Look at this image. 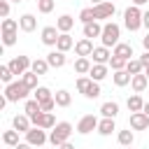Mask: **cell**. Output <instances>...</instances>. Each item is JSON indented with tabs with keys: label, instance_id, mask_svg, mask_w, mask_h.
I'll return each instance as SVG.
<instances>
[{
	"label": "cell",
	"instance_id": "3957f363",
	"mask_svg": "<svg viewBox=\"0 0 149 149\" xmlns=\"http://www.w3.org/2000/svg\"><path fill=\"white\" fill-rule=\"evenodd\" d=\"M142 9L137 7V5H130L126 12H123V26H126V30H130V33H135V30H140L142 28Z\"/></svg>",
	"mask_w": 149,
	"mask_h": 149
},
{
	"label": "cell",
	"instance_id": "277c9868",
	"mask_svg": "<svg viewBox=\"0 0 149 149\" xmlns=\"http://www.w3.org/2000/svg\"><path fill=\"white\" fill-rule=\"evenodd\" d=\"M28 93H30V88L19 79V81H12V84H7L5 86V98L9 100V102H19V100H28Z\"/></svg>",
	"mask_w": 149,
	"mask_h": 149
},
{
	"label": "cell",
	"instance_id": "f5cc1de1",
	"mask_svg": "<svg viewBox=\"0 0 149 149\" xmlns=\"http://www.w3.org/2000/svg\"><path fill=\"white\" fill-rule=\"evenodd\" d=\"M144 74H147V79H149V68H147V70H144Z\"/></svg>",
	"mask_w": 149,
	"mask_h": 149
},
{
	"label": "cell",
	"instance_id": "c3c4849f",
	"mask_svg": "<svg viewBox=\"0 0 149 149\" xmlns=\"http://www.w3.org/2000/svg\"><path fill=\"white\" fill-rule=\"evenodd\" d=\"M130 2H133V5H137V7H142V5H147L149 0H130Z\"/></svg>",
	"mask_w": 149,
	"mask_h": 149
},
{
	"label": "cell",
	"instance_id": "7dc6e473",
	"mask_svg": "<svg viewBox=\"0 0 149 149\" xmlns=\"http://www.w3.org/2000/svg\"><path fill=\"white\" fill-rule=\"evenodd\" d=\"M14 149H33V144H28V142H21L19 147H14Z\"/></svg>",
	"mask_w": 149,
	"mask_h": 149
},
{
	"label": "cell",
	"instance_id": "2e32d148",
	"mask_svg": "<svg viewBox=\"0 0 149 149\" xmlns=\"http://www.w3.org/2000/svg\"><path fill=\"white\" fill-rule=\"evenodd\" d=\"M47 63H49V68H63V65L68 63V58H65V54H63V51L54 49V51H49V54H47Z\"/></svg>",
	"mask_w": 149,
	"mask_h": 149
},
{
	"label": "cell",
	"instance_id": "5b68a950",
	"mask_svg": "<svg viewBox=\"0 0 149 149\" xmlns=\"http://www.w3.org/2000/svg\"><path fill=\"white\" fill-rule=\"evenodd\" d=\"M7 65H9V70L14 72V77H19V79H21V77H23V74H26L28 70H30L33 61H30L28 56H14V58H12V61H9Z\"/></svg>",
	"mask_w": 149,
	"mask_h": 149
},
{
	"label": "cell",
	"instance_id": "9c48e42d",
	"mask_svg": "<svg viewBox=\"0 0 149 149\" xmlns=\"http://www.w3.org/2000/svg\"><path fill=\"white\" fill-rule=\"evenodd\" d=\"M40 37H42V44L56 47V42H58V37H61V30H58L56 26H44L42 33H40Z\"/></svg>",
	"mask_w": 149,
	"mask_h": 149
},
{
	"label": "cell",
	"instance_id": "ffe728a7",
	"mask_svg": "<svg viewBox=\"0 0 149 149\" xmlns=\"http://www.w3.org/2000/svg\"><path fill=\"white\" fill-rule=\"evenodd\" d=\"M56 28H58L61 33H70V30L74 28V19H72L70 14H61V16L56 19Z\"/></svg>",
	"mask_w": 149,
	"mask_h": 149
},
{
	"label": "cell",
	"instance_id": "7bdbcfd3",
	"mask_svg": "<svg viewBox=\"0 0 149 149\" xmlns=\"http://www.w3.org/2000/svg\"><path fill=\"white\" fill-rule=\"evenodd\" d=\"M0 16L9 19V0H0Z\"/></svg>",
	"mask_w": 149,
	"mask_h": 149
},
{
	"label": "cell",
	"instance_id": "4dcf8cb0",
	"mask_svg": "<svg viewBox=\"0 0 149 149\" xmlns=\"http://www.w3.org/2000/svg\"><path fill=\"white\" fill-rule=\"evenodd\" d=\"M130 79H133V74H128L126 70H119V72H114V74H112V81H114L116 86H128V84H130Z\"/></svg>",
	"mask_w": 149,
	"mask_h": 149
},
{
	"label": "cell",
	"instance_id": "ba28073f",
	"mask_svg": "<svg viewBox=\"0 0 149 149\" xmlns=\"http://www.w3.org/2000/svg\"><path fill=\"white\" fill-rule=\"evenodd\" d=\"M26 142H28V144H33V147H42L44 142H49V135H47V130H44V128L33 126V128L26 133Z\"/></svg>",
	"mask_w": 149,
	"mask_h": 149
},
{
	"label": "cell",
	"instance_id": "1f68e13d",
	"mask_svg": "<svg viewBox=\"0 0 149 149\" xmlns=\"http://www.w3.org/2000/svg\"><path fill=\"white\" fill-rule=\"evenodd\" d=\"M30 70H33L35 74H47V72H49V63H47V58H35L33 65H30Z\"/></svg>",
	"mask_w": 149,
	"mask_h": 149
},
{
	"label": "cell",
	"instance_id": "d4e9b609",
	"mask_svg": "<svg viewBox=\"0 0 149 149\" xmlns=\"http://www.w3.org/2000/svg\"><path fill=\"white\" fill-rule=\"evenodd\" d=\"M40 112H42V105H40V102L35 100V98H33V100H26V102H23V114H28L30 119H33V116H37Z\"/></svg>",
	"mask_w": 149,
	"mask_h": 149
},
{
	"label": "cell",
	"instance_id": "e575fe53",
	"mask_svg": "<svg viewBox=\"0 0 149 149\" xmlns=\"http://www.w3.org/2000/svg\"><path fill=\"white\" fill-rule=\"evenodd\" d=\"M0 30H2V33H16V30H19V21H16V19H2Z\"/></svg>",
	"mask_w": 149,
	"mask_h": 149
},
{
	"label": "cell",
	"instance_id": "83f0119b",
	"mask_svg": "<svg viewBox=\"0 0 149 149\" xmlns=\"http://www.w3.org/2000/svg\"><path fill=\"white\" fill-rule=\"evenodd\" d=\"M126 105H128V109H130V112H142L144 100H142V95H140V93H133V95L126 100Z\"/></svg>",
	"mask_w": 149,
	"mask_h": 149
},
{
	"label": "cell",
	"instance_id": "d590c367",
	"mask_svg": "<svg viewBox=\"0 0 149 149\" xmlns=\"http://www.w3.org/2000/svg\"><path fill=\"white\" fill-rule=\"evenodd\" d=\"M54 7H56V0H37V12H40V14L54 12Z\"/></svg>",
	"mask_w": 149,
	"mask_h": 149
},
{
	"label": "cell",
	"instance_id": "f6af8a7d",
	"mask_svg": "<svg viewBox=\"0 0 149 149\" xmlns=\"http://www.w3.org/2000/svg\"><path fill=\"white\" fill-rule=\"evenodd\" d=\"M142 26H144V28L149 30V9H147V12L142 14Z\"/></svg>",
	"mask_w": 149,
	"mask_h": 149
},
{
	"label": "cell",
	"instance_id": "ee69618b",
	"mask_svg": "<svg viewBox=\"0 0 149 149\" xmlns=\"http://www.w3.org/2000/svg\"><path fill=\"white\" fill-rule=\"evenodd\" d=\"M140 63H142V65H144V70H147V68H149V51H144V54H142V56H140Z\"/></svg>",
	"mask_w": 149,
	"mask_h": 149
},
{
	"label": "cell",
	"instance_id": "f907efd6",
	"mask_svg": "<svg viewBox=\"0 0 149 149\" xmlns=\"http://www.w3.org/2000/svg\"><path fill=\"white\" fill-rule=\"evenodd\" d=\"M142 112H144V114H147V116H149V100H147V102H144V107H142Z\"/></svg>",
	"mask_w": 149,
	"mask_h": 149
},
{
	"label": "cell",
	"instance_id": "44dd1931",
	"mask_svg": "<svg viewBox=\"0 0 149 149\" xmlns=\"http://www.w3.org/2000/svg\"><path fill=\"white\" fill-rule=\"evenodd\" d=\"M107 74H109V68H107V65H95V63H93V68H91V72H88V77H91L93 81H98V84H100Z\"/></svg>",
	"mask_w": 149,
	"mask_h": 149
},
{
	"label": "cell",
	"instance_id": "f35d334b",
	"mask_svg": "<svg viewBox=\"0 0 149 149\" xmlns=\"http://www.w3.org/2000/svg\"><path fill=\"white\" fill-rule=\"evenodd\" d=\"M100 93H102V91H100V84H98V81H91V86H88V91L84 93V98H88V100H95Z\"/></svg>",
	"mask_w": 149,
	"mask_h": 149
},
{
	"label": "cell",
	"instance_id": "cb8c5ba5",
	"mask_svg": "<svg viewBox=\"0 0 149 149\" xmlns=\"http://www.w3.org/2000/svg\"><path fill=\"white\" fill-rule=\"evenodd\" d=\"M54 100H56L58 107H70V102H72V93L65 91V88H61V91L54 93Z\"/></svg>",
	"mask_w": 149,
	"mask_h": 149
},
{
	"label": "cell",
	"instance_id": "484cf974",
	"mask_svg": "<svg viewBox=\"0 0 149 149\" xmlns=\"http://www.w3.org/2000/svg\"><path fill=\"white\" fill-rule=\"evenodd\" d=\"M116 130V123H114V119H100V123H98V133L100 135H112Z\"/></svg>",
	"mask_w": 149,
	"mask_h": 149
},
{
	"label": "cell",
	"instance_id": "ac0fdd59",
	"mask_svg": "<svg viewBox=\"0 0 149 149\" xmlns=\"http://www.w3.org/2000/svg\"><path fill=\"white\" fill-rule=\"evenodd\" d=\"M74 40H72V35L70 33H61V37H58V42H56V49L58 51H63V54H68L70 49H74Z\"/></svg>",
	"mask_w": 149,
	"mask_h": 149
},
{
	"label": "cell",
	"instance_id": "d6a6232c",
	"mask_svg": "<svg viewBox=\"0 0 149 149\" xmlns=\"http://www.w3.org/2000/svg\"><path fill=\"white\" fill-rule=\"evenodd\" d=\"M37 77H40V74H35L33 70H28V72L21 77V81H23V84H26L30 91H35V88H37Z\"/></svg>",
	"mask_w": 149,
	"mask_h": 149
},
{
	"label": "cell",
	"instance_id": "681fc988",
	"mask_svg": "<svg viewBox=\"0 0 149 149\" xmlns=\"http://www.w3.org/2000/svg\"><path fill=\"white\" fill-rule=\"evenodd\" d=\"M58 149H74V144H70V142H65V144H61Z\"/></svg>",
	"mask_w": 149,
	"mask_h": 149
},
{
	"label": "cell",
	"instance_id": "ab89813d",
	"mask_svg": "<svg viewBox=\"0 0 149 149\" xmlns=\"http://www.w3.org/2000/svg\"><path fill=\"white\" fill-rule=\"evenodd\" d=\"M19 40V33H2V44L5 47H14Z\"/></svg>",
	"mask_w": 149,
	"mask_h": 149
},
{
	"label": "cell",
	"instance_id": "7a4b0ae2",
	"mask_svg": "<svg viewBox=\"0 0 149 149\" xmlns=\"http://www.w3.org/2000/svg\"><path fill=\"white\" fill-rule=\"evenodd\" d=\"M121 26L119 23H114V21H105L102 23V35H100V42H102V47H116L121 40Z\"/></svg>",
	"mask_w": 149,
	"mask_h": 149
},
{
	"label": "cell",
	"instance_id": "7c38bea8",
	"mask_svg": "<svg viewBox=\"0 0 149 149\" xmlns=\"http://www.w3.org/2000/svg\"><path fill=\"white\" fill-rule=\"evenodd\" d=\"M12 128L26 135V133L33 128V121H30V116H28V114H16V116L12 119Z\"/></svg>",
	"mask_w": 149,
	"mask_h": 149
},
{
	"label": "cell",
	"instance_id": "4fadbf2b",
	"mask_svg": "<svg viewBox=\"0 0 149 149\" xmlns=\"http://www.w3.org/2000/svg\"><path fill=\"white\" fill-rule=\"evenodd\" d=\"M130 128L133 130H147L149 128V116L144 112H133L130 114Z\"/></svg>",
	"mask_w": 149,
	"mask_h": 149
},
{
	"label": "cell",
	"instance_id": "4316f807",
	"mask_svg": "<svg viewBox=\"0 0 149 149\" xmlns=\"http://www.w3.org/2000/svg\"><path fill=\"white\" fill-rule=\"evenodd\" d=\"M116 140H119V144H121V147H133L135 135H133V130H130V128H126V130H119V133H116Z\"/></svg>",
	"mask_w": 149,
	"mask_h": 149
},
{
	"label": "cell",
	"instance_id": "60d3db41",
	"mask_svg": "<svg viewBox=\"0 0 149 149\" xmlns=\"http://www.w3.org/2000/svg\"><path fill=\"white\" fill-rule=\"evenodd\" d=\"M126 63H128V61H123V58H116V56H112V61H109V68H112L114 72H119V70H126Z\"/></svg>",
	"mask_w": 149,
	"mask_h": 149
},
{
	"label": "cell",
	"instance_id": "db71d44e",
	"mask_svg": "<svg viewBox=\"0 0 149 149\" xmlns=\"http://www.w3.org/2000/svg\"><path fill=\"white\" fill-rule=\"evenodd\" d=\"M9 2H16V5H19V2H23V0H9Z\"/></svg>",
	"mask_w": 149,
	"mask_h": 149
},
{
	"label": "cell",
	"instance_id": "b9f144b4",
	"mask_svg": "<svg viewBox=\"0 0 149 149\" xmlns=\"http://www.w3.org/2000/svg\"><path fill=\"white\" fill-rule=\"evenodd\" d=\"M91 81H93L91 77H79V79H77V91H79V93H86L88 86H91Z\"/></svg>",
	"mask_w": 149,
	"mask_h": 149
},
{
	"label": "cell",
	"instance_id": "816d5d0a",
	"mask_svg": "<svg viewBox=\"0 0 149 149\" xmlns=\"http://www.w3.org/2000/svg\"><path fill=\"white\" fill-rule=\"evenodd\" d=\"M91 2H93V5H100V2H105V0H91Z\"/></svg>",
	"mask_w": 149,
	"mask_h": 149
},
{
	"label": "cell",
	"instance_id": "8fae6325",
	"mask_svg": "<svg viewBox=\"0 0 149 149\" xmlns=\"http://www.w3.org/2000/svg\"><path fill=\"white\" fill-rule=\"evenodd\" d=\"M93 40H88V37H81V40H77V44H74V54H77V58L79 56H84V58H88L91 54H93Z\"/></svg>",
	"mask_w": 149,
	"mask_h": 149
},
{
	"label": "cell",
	"instance_id": "e0dca14e",
	"mask_svg": "<svg viewBox=\"0 0 149 149\" xmlns=\"http://www.w3.org/2000/svg\"><path fill=\"white\" fill-rule=\"evenodd\" d=\"M81 33H84V37L93 40V37H100L102 35V26H100V21H91V23H84Z\"/></svg>",
	"mask_w": 149,
	"mask_h": 149
},
{
	"label": "cell",
	"instance_id": "5bb4252c",
	"mask_svg": "<svg viewBox=\"0 0 149 149\" xmlns=\"http://www.w3.org/2000/svg\"><path fill=\"white\" fill-rule=\"evenodd\" d=\"M112 56L123 58V61H130V58H133V44H128V42H119V44L112 49Z\"/></svg>",
	"mask_w": 149,
	"mask_h": 149
},
{
	"label": "cell",
	"instance_id": "bcb514c9",
	"mask_svg": "<svg viewBox=\"0 0 149 149\" xmlns=\"http://www.w3.org/2000/svg\"><path fill=\"white\" fill-rule=\"evenodd\" d=\"M142 47H144V51H149V33L142 37Z\"/></svg>",
	"mask_w": 149,
	"mask_h": 149
},
{
	"label": "cell",
	"instance_id": "8992f818",
	"mask_svg": "<svg viewBox=\"0 0 149 149\" xmlns=\"http://www.w3.org/2000/svg\"><path fill=\"white\" fill-rule=\"evenodd\" d=\"M116 12V5L112 0H105L100 5H93V14H95V21H105V19H112Z\"/></svg>",
	"mask_w": 149,
	"mask_h": 149
},
{
	"label": "cell",
	"instance_id": "9a60e30c",
	"mask_svg": "<svg viewBox=\"0 0 149 149\" xmlns=\"http://www.w3.org/2000/svg\"><path fill=\"white\" fill-rule=\"evenodd\" d=\"M19 28H21L23 33H33V30L37 28L35 14H21V16H19Z\"/></svg>",
	"mask_w": 149,
	"mask_h": 149
},
{
	"label": "cell",
	"instance_id": "836d02e7",
	"mask_svg": "<svg viewBox=\"0 0 149 149\" xmlns=\"http://www.w3.org/2000/svg\"><path fill=\"white\" fill-rule=\"evenodd\" d=\"M33 95H35V100L37 102H44V100H49V98H54V93L47 88V86H37L35 91H33Z\"/></svg>",
	"mask_w": 149,
	"mask_h": 149
},
{
	"label": "cell",
	"instance_id": "f1b7e54d",
	"mask_svg": "<svg viewBox=\"0 0 149 149\" xmlns=\"http://www.w3.org/2000/svg\"><path fill=\"white\" fill-rule=\"evenodd\" d=\"M2 142H5L7 147H12V149L19 147V144H21V142H19V130H14V128H12V130H5V133H2Z\"/></svg>",
	"mask_w": 149,
	"mask_h": 149
},
{
	"label": "cell",
	"instance_id": "603a6c76",
	"mask_svg": "<svg viewBox=\"0 0 149 149\" xmlns=\"http://www.w3.org/2000/svg\"><path fill=\"white\" fill-rule=\"evenodd\" d=\"M91 68H93L91 58H84V56H79V58L74 61V72H77V74H88V72H91Z\"/></svg>",
	"mask_w": 149,
	"mask_h": 149
},
{
	"label": "cell",
	"instance_id": "30bf717a",
	"mask_svg": "<svg viewBox=\"0 0 149 149\" xmlns=\"http://www.w3.org/2000/svg\"><path fill=\"white\" fill-rule=\"evenodd\" d=\"M91 58H93V63L95 65H109V61H112V51L107 49V47H95L93 49V54H91Z\"/></svg>",
	"mask_w": 149,
	"mask_h": 149
},
{
	"label": "cell",
	"instance_id": "11a10c76",
	"mask_svg": "<svg viewBox=\"0 0 149 149\" xmlns=\"http://www.w3.org/2000/svg\"><path fill=\"white\" fill-rule=\"evenodd\" d=\"M123 149H133V147H123Z\"/></svg>",
	"mask_w": 149,
	"mask_h": 149
},
{
	"label": "cell",
	"instance_id": "8d00e7d4",
	"mask_svg": "<svg viewBox=\"0 0 149 149\" xmlns=\"http://www.w3.org/2000/svg\"><path fill=\"white\" fill-rule=\"evenodd\" d=\"M79 21H81V23H91V21H95L93 7H84V9L79 12Z\"/></svg>",
	"mask_w": 149,
	"mask_h": 149
},
{
	"label": "cell",
	"instance_id": "7402d4cb",
	"mask_svg": "<svg viewBox=\"0 0 149 149\" xmlns=\"http://www.w3.org/2000/svg\"><path fill=\"white\" fill-rule=\"evenodd\" d=\"M147 86H149V79H147V74H144V72H142V74H135V77L130 79V88H133L135 93H142Z\"/></svg>",
	"mask_w": 149,
	"mask_h": 149
},
{
	"label": "cell",
	"instance_id": "74e56055",
	"mask_svg": "<svg viewBox=\"0 0 149 149\" xmlns=\"http://www.w3.org/2000/svg\"><path fill=\"white\" fill-rule=\"evenodd\" d=\"M0 81H5V84L14 81V72L9 70V65H0Z\"/></svg>",
	"mask_w": 149,
	"mask_h": 149
},
{
	"label": "cell",
	"instance_id": "f546056e",
	"mask_svg": "<svg viewBox=\"0 0 149 149\" xmlns=\"http://www.w3.org/2000/svg\"><path fill=\"white\" fill-rule=\"evenodd\" d=\"M126 72L133 74V77H135V74H142V72H144V65L140 63V58H130V61L126 63Z\"/></svg>",
	"mask_w": 149,
	"mask_h": 149
},
{
	"label": "cell",
	"instance_id": "52a82bcc",
	"mask_svg": "<svg viewBox=\"0 0 149 149\" xmlns=\"http://www.w3.org/2000/svg\"><path fill=\"white\" fill-rule=\"evenodd\" d=\"M98 123H100V119H98L95 114H84V116L77 121V133L88 135L91 130H98Z\"/></svg>",
	"mask_w": 149,
	"mask_h": 149
},
{
	"label": "cell",
	"instance_id": "6da1fadb",
	"mask_svg": "<svg viewBox=\"0 0 149 149\" xmlns=\"http://www.w3.org/2000/svg\"><path fill=\"white\" fill-rule=\"evenodd\" d=\"M70 135H72V123H70V121H58V123L51 128V133H49V144L58 149L61 144H65V142L70 140Z\"/></svg>",
	"mask_w": 149,
	"mask_h": 149
},
{
	"label": "cell",
	"instance_id": "d6986e66",
	"mask_svg": "<svg viewBox=\"0 0 149 149\" xmlns=\"http://www.w3.org/2000/svg\"><path fill=\"white\" fill-rule=\"evenodd\" d=\"M100 114H102V119H116V114H119V102H114V100L102 102V105H100Z\"/></svg>",
	"mask_w": 149,
	"mask_h": 149
}]
</instances>
